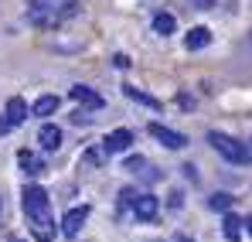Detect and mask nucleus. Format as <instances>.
Masks as SVG:
<instances>
[{
  "label": "nucleus",
  "mask_w": 252,
  "mask_h": 242,
  "mask_svg": "<svg viewBox=\"0 0 252 242\" xmlns=\"http://www.w3.org/2000/svg\"><path fill=\"white\" fill-rule=\"evenodd\" d=\"M28 3V21L34 28H58L72 17H79L82 3L79 0H24Z\"/></svg>",
  "instance_id": "obj_2"
},
{
  "label": "nucleus",
  "mask_w": 252,
  "mask_h": 242,
  "mask_svg": "<svg viewBox=\"0 0 252 242\" xmlns=\"http://www.w3.org/2000/svg\"><path fill=\"white\" fill-rule=\"evenodd\" d=\"M68 96H72L75 103L89 106V109H102V96H99V92H92L89 85H72V89H68Z\"/></svg>",
  "instance_id": "obj_9"
},
{
  "label": "nucleus",
  "mask_w": 252,
  "mask_h": 242,
  "mask_svg": "<svg viewBox=\"0 0 252 242\" xmlns=\"http://www.w3.org/2000/svg\"><path fill=\"white\" fill-rule=\"evenodd\" d=\"M10 130H14V126H10V120L0 113V137H3V133H10Z\"/></svg>",
  "instance_id": "obj_19"
},
{
  "label": "nucleus",
  "mask_w": 252,
  "mask_h": 242,
  "mask_svg": "<svg viewBox=\"0 0 252 242\" xmlns=\"http://www.w3.org/2000/svg\"><path fill=\"white\" fill-rule=\"evenodd\" d=\"M157 211H160V202H157L154 195H136V198H133V218H136V222H154Z\"/></svg>",
  "instance_id": "obj_6"
},
{
  "label": "nucleus",
  "mask_w": 252,
  "mask_h": 242,
  "mask_svg": "<svg viewBox=\"0 0 252 242\" xmlns=\"http://www.w3.org/2000/svg\"><path fill=\"white\" fill-rule=\"evenodd\" d=\"M239 229H242V218L239 215H225V236H228V242H239Z\"/></svg>",
  "instance_id": "obj_16"
},
{
  "label": "nucleus",
  "mask_w": 252,
  "mask_h": 242,
  "mask_svg": "<svg viewBox=\"0 0 252 242\" xmlns=\"http://www.w3.org/2000/svg\"><path fill=\"white\" fill-rule=\"evenodd\" d=\"M211 208H215V211H228V208H232V195H211Z\"/></svg>",
  "instance_id": "obj_17"
},
{
  "label": "nucleus",
  "mask_w": 252,
  "mask_h": 242,
  "mask_svg": "<svg viewBox=\"0 0 252 242\" xmlns=\"http://www.w3.org/2000/svg\"><path fill=\"white\" fill-rule=\"evenodd\" d=\"M174 28H177V21H174V14H167V10H160V14L154 17V31H157L160 38H170Z\"/></svg>",
  "instance_id": "obj_13"
},
{
  "label": "nucleus",
  "mask_w": 252,
  "mask_h": 242,
  "mask_svg": "<svg viewBox=\"0 0 252 242\" xmlns=\"http://www.w3.org/2000/svg\"><path fill=\"white\" fill-rule=\"evenodd\" d=\"M38 140H41L44 150H58V147H62V130H58L55 123H44L41 130H38Z\"/></svg>",
  "instance_id": "obj_12"
},
{
  "label": "nucleus",
  "mask_w": 252,
  "mask_h": 242,
  "mask_svg": "<svg viewBox=\"0 0 252 242\" xmlns=\"http://www.w3.org/2000/svg\"><path fill=\"white\" fill-rule=\"evenodd\" d=\"M184 44H188V51H201V48L211 44V31L208 28H191V31L184 35Z\"/></svg>",
  "instance_id": "obj_11"
},
{
  "label": "nucleus",
  "mask_w": 252,
  "mask_h": 242,
  "mask_svg": "<svg viewBox=\"0 0 252 242\" xmlns=\"http://www.w3.org/2000/svg\"><path fill=\"white\" fill-rule=\"evenodd\" d=\"M21 205H24V215H28V225L34 232L38 242H51L55 239V218H51V202H48V191L38 184H28L21 191Z\"/></svg>",
  "instance_id": "obj_1"
},
{
  "label": "nucleus",
  "mask_w": 252,
  "mask_h": 242,
  "mask_svg": "<svg viewBox=\"0 0 252 242\" xmlns=\"http://www.w3.org/2000/svg\"><path fill=\"white\" fill-rule=\"evenodd\" d=\"M34 116H41V120H48V116H55L58 113V96H41L38 103H34V109H31Z\"/></svg>",
  "instance_id": "obj_14"
},
{
  "label": "nucleus",
  "mask_w": 252,
  "mask_h": 242,
  "mask_svg": "<svg viewBox=\"0 0 252 242\" xmlns=\"http://www.w3.org/2000/svg\"><path fill=\"white\" fill-rule=\"evenodd\" d=\"M191 3H194L198 10H208V7H215V0H191Z\"/></svg>",
  "instance_id": "obj_21"
},
{
  "label": "nucleus",
  "mask_w": 252,
  "mask_h": 242,
  "mask_svg": "<svg viewBox=\"0 0 252 242\" xmlns=\"http://www.w3.org/2000/svg\"><path fill=\"white\" fill-rule=\"evenodd\" d=\"M113 65H116V69H126V65H129V58H126V55H113Z\"/></svg>",
  "instance_id": "obj_20"
},
{
  "label": "nucleus",
  "mask_w": 252,
  "mask_h": 242,
  "mask_svg": "<svg viewBox=\"0 0 252 242\" xmlns=\"http://www.w3.org/2000/svg\"><path fill=\"white\" fill-rule=\"evenodd\" d=\"M17 164H21V171H24L28 177H38L44 171V161L38 154H31V150H21V154H17Z\"/></svg>",
  "instance_id": "obj_10"
},
{
  "label": "nucleus",
  "mask_w": 252,
  "mask_h": 242,
  "mask_svg": "<svg viewBox=\"0 0 252 242\" xmlns=\"http://www.w3.org/2000/svg\"><path fill=\"white\" fill-rule=\"evenodd\" d=\"M85 218H89V205H75L72 211H65V218H62V232H65L68 239H75V236L82 232Z\"/></svg>",
  "instance_id": "obj_5"
},
{
  "label": "nucleus",
  "mask_w": 252,
  "mask_h": 242,
  "mask_svg": "<svg viewBox=\"0 0 252 242\" xmlns=\"http://www.w3.org/2000/svg\"><path fill=\"white\" fill-rule=\"evenodd\" d=\"M147 130H150V137H157L167 150H184V147H188V137L177 133V130H170V126H164V123H150Z\"/></svg>",
  "instance_id": "obj_4"
},
{
  "label": "nucleus",
  "mask_w": 252,
  "mask_h": 242,
  "mask_svg": "<svg viewBox=\"0 0 252 242\" xmlns=\"http://www.w3.org/2000/svg\"><path fill=\"white\" fill-rule=\"evenodd\" d=\"M129 147H133V133L123 130V126L113 130V133L102 140V150H106V154H123V150H129Z\"/></svg>",
  "instance_id": "obj_7"
},
{
  "label": "nucleus",
  "mask_w": 252,
  "mask_h": 242,
  "mask_svg": "<svg viewBox=\"0 0 252 242\" xmlns=\"http://www.w3.org/2000/svg\"><path fill=\"white\" fill-rule=\"evenodd\" d=\"M208 143L228 164H249V157H252V150L242 143V140H235V137H228V133H218V130H211V133H208Z\"/></svg>",
  "instance_id": "obj_3"
},
{
  "label": "nucleus",
  "mask_w": 252,
  "mask_h": 242,
  "mask_svg": "<svg viewBox=\"0 0 252 242\" xmlns=\"http://www.w3.org/2000/svg\"><path fill=\"white\" fill-rule=\"evenodd\" d=\"M85 164H92V167H95V164H99V154H95V150H89V154H85Z\"/></svg>",
  "instance_id": "obj_22"
},
{
  "label": "nucleus",
  "mask_w": 252,
  "mask_h": 242,
  "mask_svg": "<svg viewBox=\"0 0 252 242\" xmlns=\"http://www.w3.org/2000/svg\"><path fill=\"white\" fill-rule=\"evenodd\" d=\"M242 225H246V232L252 236V215H249V218H242Z\"/></svg>",
  "instance_id": "obj_23"
},
{
  "label": "nucleus",
  "mask_w": 252,
  "mask_h": 242,
  "mask_svg": "<svg viewBox=\"0 0 252 242\" xmlns=\"http://www.w3.org/2000/svg\"><path fill=\"white\" fill-rule=\"evenodd\" d=\"M3 116L10 120V126H21L31 113H28V103H24L21 96H10V99H7V109H3Z\"/></svg>",
  "instance_id": "obj_8"
},
{
  "label": "nucleus",
  "mask_w": 252,
  "mask_h": 242,
  "mask_svg": "<svg viewBox=\"0 0 252 242\" xmlns=\"http://www.w3.org/2000/svg\"><path fill=\"white\" fill-rule=\"evenodd\" d=\"M123 96H126V99H133V103H143V106H150V109H160V103H157L154 96L140 92L136 85H123Z\"/></svg>",
  "instance_id": "obj_15"
},
{
  "label": "nucleus",
  "mask_w": 252,
  "mask_h": 242,
  "mask_svg": "<svg viewBox=\"0 0 252 242\" xmlns=\"http://www.w3.org/2000/svg\"><path fill=\"white\" fill-rule=\"evenodd\" d=\"M143 167H147L143 157H129V161H126V171H133V174H136V171H143Z\"/></svg>",
  "instance_id": "obj_18"
},
{
  "label": "nucleus",
  "mask_w": 252,
  "mask_h": 242,
  "mask_svg": "<svg viewBox=\"0 0 252 242\" xmlns=\"http://www.w3.org/2000/svg\"><path fill=\"white\" fill-rule=\"evenodd\" d=\"M10 242H24V239H10Z\"/></svg>",
  "instance_id": "obj_24"
}]
</instances>
